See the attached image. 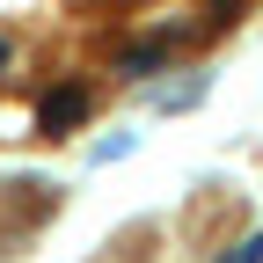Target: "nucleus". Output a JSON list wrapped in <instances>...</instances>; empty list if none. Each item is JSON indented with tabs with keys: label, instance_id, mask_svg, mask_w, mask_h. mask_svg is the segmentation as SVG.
<instances>
[{
	"label": "nucleus",
	"instance_id": "f257e3e1",
	"mask_svg": "<svg viewBox=\"0 0 263 263\" xmlns=\"http://www.w3.org/2000/svg\"><path fill=\"white\" fill-rule=\"evenodd\" d=\"M95 117V95H88V81H59L44 103H37V132L44 139H66V132H81Z\"/></svg>",
	"mask_w": 263,
	"mask_h": 263
},
{
	"label": "nucleus",
	"instance_id": "f03ea898",
	"mask_svg": "<svg viewBox=\"0 0 263 263\" xmlns=\"http://www.w3.org/2000/svg\"><path fill=\"white\" fill-rule=\"evenodd\" d=\"M219 263H263V234H249V241H241V249H227V256H219Z\"/></svg>",
	"mask_w": 263,
	"mask_h": 263
},
{
	"label": "nucleus",
	"instance_id": "7ed1b4c3",
	"mask_svg": "<svg viewBox=\"0 0 263 263\" xmlns=\"http://www.w3.org/2000/svg\"><path fill=\"white\" fill-rule=\"evenodd\" d=\"M241 15V0H205V22H234Z\"/></svg>",
	"mask_w": 263,
	"mask_h": 263
},
{
	"label": "nucleus",
	"instance_id": "20e7f679",
	"mask_svg": "<svg viewBox=\"0 0 263 263\" xmlns=\"http://www.w3.org/2000/svg\"><path fill=\"white\" fill-rule=\"evenodd\" d=\"M8 66H15V44H8V37H0V73H8Z\"/></svg>",
	"mask_w": 263,
	"mask_h": 263
}]
</instances>
